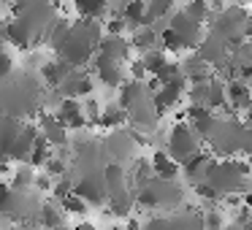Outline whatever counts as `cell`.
Segmentation results:
<instances>
[{
	"mask_svg": "<svg viewBox=\"0 0 252 230\" xmlns=\"http://www.w3.org/2000/svg\"><path fill=\"white\" fill-rule=\"evenodd\" d=\"M98 41H100V25L95 19H79V22L65 28V33L55 44V52L68 65L79 68L93 57V52L98 49Z\"/></svg>",
	"mask_w": 252,
	"mask_h": 230,
	"instance_id": "obj_1",
	"label": "cell"
},
{
	"mask_svg": "<svg viewBox=\"0 0 252 230\" xmlns=\"http://www.w3.org/2000/svg\"><path fill=\"white\" fill-rule=\"evenodd\" d=\"M203 141L212 146V154H220V157L252 154V127H247L239 119H214Z\"/></svg>",
	"mask_w": 252,
	"mask_h": 230,
	"instance_id": "obj_2",
	"label": "cell"
},
{
	"mask_svg": "<svg viewBox=\"0 0 252 230\" xmlns=\"http://www.w3.org/2000/svg\"><path fill=\"white\" fill-rule=\"evenodd\" d=\"M247 176H250V165H244L241 160H214L212 168L206 173V184L217 192V198L236 195V192H247Z\"/></svg>",
	"mask_w": 252,
	"mask_h": 230,
	"instance_id": "obj_3",
	"label": "cell"
},
{
	"mask_svg": "<svg viewBox=\"0 0 252 230\" xmlns=\"http://www.w3.org/2000/svg\"><path fill=\"white\" fill-rule=\"evenodd\" d=\"M133 198L141 206H149V208H179L185 192H182V187L174 179L149 176L138 190H133Z\"/></svg>",
	"mask_w": 252,
	"mask_h": 230,
	"instance_id": "obj_4",
	"label": "cell"
},
{
	"mask_svg": "<svg viewBox=\"0 0 252 230\" xmlns=\"http://www.w3.org/2000/svg\"><path fill=\"white\" fill-rule=\"evenodd\" d=\"M14 14L41 38L55 22V3L52 0H14Z\"/></svg>",
	"mask_w": 252,
	"mask_h": 230,
	"instance_id": "obj_5",
	"label": "cell"
},
{
	"mask_svg": "<svg viewBox=\"0 0 252 230\" xmlns=\"http://www.w3.org/2000/svg\"><path fill=\"white\" fill-rule=\"evenodd\" d=\"M198 149H201V138H198V133L192 130L187 122H176L174 127H171L168 133V157L174 160V163H185L190 154H195Z\"/></svg>",
	"mask_w": 252,
	"mask_h": 230,
	"instance_id": "obj_6",
	"label": "cell"
},
{
	"mask_svg": "<svg viewBox=\"0 0 252 230\" xmlns=\"http://www.w3.org/2000/svg\"><path fill=\"white\" fill-rule=\"evenodd\" d=\"M141 230H206L203 228V214L198 211H182L168 217H152Z\"/></svg>",
	"mask_w": 252,
	"mask_h": 230,
	"instance_id": "obj_7",
	"label": "cell"
},
{
	"mask_svg": "<svg viewBox=\"0 0 252 230\" xmlns=\"http://www.w3.org/2000/svg\"><path fill=\"white\" fill-rule=\"evenodd\" d=\"M244 22H247V14L241 8H228V11H220L214 17V33L220 38H225L228 44H236L241 41L244 35Z\"/></svg>",
	"mask_w": 252,
	"mask_h": 230,
	"instance_id": "obj_8",
	"label": "cell"
},
{
	"mask_svg": "<svg viewBox=\"0 0 252 230\" xmlns=\"http://www.w3.org/2000/svg\"><path fill=\"white\" fill-rule=\"evenodd\" d=\"M73 195H79L84 203H106V187H103V171H87L79 181H73Z\"/></svg>",
	"mask_w": 252,
	"mask_h": 230,
	"instance_id": "obj_9",
	"label": "cell"
},
{
	"mask_svg": "<svg viewBox=\"0 0 252 230\" xmlns=\"http://www.w3.org/2000/svg\"><path fill=\"white\" fill-rule=\"evenodd\" d=\"M103 187H106V201H120V198H133L127 173L120 163H109L103 168Z\"/></svg>",
	"mask_w": 252,
	"mask_h": 230,
	"instance_id": "obj_10",
	"label": "cell"
},
{
	"mask_svg": "<svg viewBox=\"0 0 252 230\" xmlns=\"http://www.w3.org/2000/svg\"><path fill=\"white\" fill-rule=\"evenodd\" d=\"M168 30L176 35V38H179L182 49H195L198 41H201V25L192 22L185 11H179V14H174V17H171Z\"/></svg>",
	"mask_w": 252,
	"mask_h": 230,
	"instance_id": "obj_11",
	"label": "cell"
},
{
	"mask_svg": "<svg viewBox=\"0 0 252 230\" xmlns=\"http://www.w3.org/2000/svg\"><path fill=\"white\" fill-rule=\"evenodd\" d=\"M195 57L203 62V65H222L225 57H228V41L220 38L217 33L206 35V38L198 41V46H195Z\"/></svg>",
	"mask_w": 252,
	"mask_h": 230,
	"instance_id": "obj_12",
	"label": "cell"
},
{
	"mask_svg": "<svg viewBox=\"0 0 252 230\" xmlns=\"http://www.w3.org/2000/svg\"><path fill=\"white\" fill-rule=\"evenodd\" d=\"M185 87H187V79H185V76L174 79V82H168V84H160V87L152 92L155 114L160 116V114H165L168 109H174V106L179 103V95L185 92Z\"/></svg>",
	"mask_w": 252,
	"mask_h": 230,
	"instance_id": "obj_13",
	"label": "cell"
},
{
	"mask_svg": "<svg viewBox=\"0 0 252 230\" xmlns=\"http://www.w3.org/2000/svg\"><path fill=\"white\" fill-rule=\"evenodd\" d=\"M55 89H57V95H63V98L90 95V92H93V79H90L87 73H82L79 68H71V71L60 79V84H57Z\"/></svg>",
	"mask_w": 252,
	"mask_h": 230,
	"instance_id": "obj_14",
	"label": "cell"
},
{
	"mask_svg": "<svg viewBox=\"0 0 252 230\" xmlns=\"http://www.w3.org/2000/svg\"><path fill=\"white\" fill-rule=\"evenodd\" d=\"M100 149H103V154L111 157V163H122V160H127L133 154V136L130 133H122L120 127H117V130L103 141Z\"/></svg>",
	"mask_w": 252,
	"mask_h": 230,
	"instance_id": "obj_15",
	"label": "cell"
},
{
	"mask_svg": "<svg viewBox=\"0 0 252 230\" xmlns=\"http://www.w3.org/2000/svg\"><path fill=\"white\" fill-rule=\"evenodd\" d=\"M95 52H98L100 60H109V62L122 65V60L130 55V44H127L122 35H103V38L98 41V49Z\"/></svg>",
	"mask_w": 252,
	"mask_h": 230,
	"instance_id": "obj_16",
	"label": "cell"
},
{
	"mask_svg": "<svg viewBox=\"0 0 252 230\" xmlns=\"http://www.w3.org/2000/svg\"><path fill=\"white\" fill-rule=\"evenodd\" d=\"M57 122H60L65 130H84L87 119H84L82 103L76 98H63L60 109H57Z\"/></svg>",
	"mask_w": 252,
	"mask_h": 230,
	"instance_id": "obj_17",
	"label": "cell"
},
{
	"mask_svg": "<svg viewBox=\"0 0 252 230\" xmlns=\"http://www.w3.org/2000/svg\"><path fill=\"white\" fill-rule=\"evenodd\" d=\"M35 138H38V127H35V125H22L19 136L14 138L11 149H8V163H11V160H17V163H28L30 152H33Z\"/></svg>",
	"mask_w": 252,
	"mask_h": 230,
	"instance_id": "obj_18",
	"label": "cell"
},
{
	"mask_svg": "<svg viewBox=\"0 0 252 230\" xmlns=\"http://www.w3.org/2000/svg\"><path fill=\"white\" fill-rule=\"evenodd\" d=\"M212 163H214L212 154L198 149V152L190 154V157H187L179 168L185 171V176L192 181V184H198V181H206V173H209V168H212Z\"/></svg>",
	"mask_w": 252,
	"mask_h": 230,
	"instance_id": "obj_19",
	"label": "cell"
},
{
	"mask_svg": "<svg viewBox=\"0 0 252 230\" xmlns=\"http://www.w3.org/2000/svg\"><path fill=\"white\" fill-rule=\"evenodd\" d=\"M3 38H8L14 46H17V49H30V46L38 41V35H35L33 30H30L28 25L22 22V19L14 17L11 22L6 25V30H3Z\"/></svg>",
	"mask_w": 252,
	"mask_h": 230,
	"instance_id": "obj_20",
	"label": "cell"
},
{
	"mask_svg": "<svg viewBox=\"0 0 252 230\" xmlns=\"http://www.w3.org/2000/svg\"><path fill=\"white\" fill-rule=\"evenodd\" d=\"M38 133L49 141V146H65L68 144V130L57 122V116H52V114L38 116Z\"/></svg>",
	"mask_w": 252,
	"mask_h": 230,
	"instance_id": "obj_21",
	"label": "cell"
},
{
	"mask_svg": "<svg viewBox=\"0 0 252 230\" xmlns=\"http://www.w3.org/2000/svg\"><path fill=\"white\" fill-rule=\"evenodd\" d=\"M225 103H230L236 111H247L252 106V87L244 82H230L225 87Z\"/></svg>",
	"mask_w": 252,
	"mask_h": 230,
	"instance_id": "obj_22",
	"label": "cell"
},
{
	"mask_svg": "<svg viewBox=\"0 0 252 230\" xmlns=\"http://www.w3.org/2000/svg\"><path fill=\"white\" fill-rule=\"evenodd\" d=\"M214 119H217V116H214L209 109H203V106H190V111H187V125L198 133V138H201V141L209 136Z\"/></svg>",
	"mask_w": 252,
	"mask_h": 230,
	"instance_id": "obj_23",
	"label": "cell"
},
{
	"mask_svg": "<svg viewBox=\"0 0 252 230\" xmlns=\"http://www.w3.org/2000/svg\"><path fill=\"white\" fill-rule=\"evenodd\" d=\"M41 222V230H65V211H63L60 206H55V203H41L38 208V217H35Z\"/></svg>",
	"mask_w": 252,
	"mask_h": 230,
	"instance_id": "obj_24",
	"label": "cell"
},
{
	"mask_svg": "<svg viewBox=\"0 0 252 230\" xmlns=\"http://www.w3.org/2000/svg\"><path fill=\"white\" fill-rule=\"evenodd\" d=\"M19 130H22V122L14 119V116H0V157L8 160V149H11L14 138L19 136Z\"/></svg>",
	"mask_w": 252,
	"mask_h": 230,
	"instance_id": "obj_25",
	"label": "cell"
},
{
	"mask_svg": "<svg viewBox=\"0 0 252 230\" xmlns=\"http://www.w3.org/2000/svg\"><path fill=\"white\" fill-rule=\"evenodd\" d=\"M144 14H147V3H144V0H127L122 14H120V19L125 22L127 30H138L144 25Z\"/></svg>",
	"mask_w": 252,
	"mask_h": 230,
	"instance_id": "obj_26",
	"label": "cell"
},
{
	"mask_svg": "<svg viewBox=\"0 0 252 230\" xmlns=\"http://www.w3.org/2000/svg\"><path fill=\"white\" fill-rule=\"evenodd\" d=\"M95 71H98V79L106 84V87H120L122 84V65H117V62L95 57Z\"/></svg>",
	"mask_w": 252,
	"mask_h": 230,
	"instance_id": "obj_27",
	"label": "cell"
},
{
	"mask_svg": "<svg viewBox=\"0 0 252 230\" xmlns=\"http://www.w3.org/2000/svg\"><path fill=\"white\" fill-rule=\"evenodd\" d=\"M149 168H152V176H160V179H176L179 176V163H174L165 152H155Z\"/></svg>",
	"mask_w": 252,
	"mask_h": 230,
	"instance_id": "obj_28",
	"label": "cell"
},
{
	"mask_svg": "<svg viewBox=\"0 0 252 230\" xmlns=\"http://www.w3.org/2000/svg\"><path fill=\"white\" fill-rule=\"evenodd\" d=\"M71 68L73 65H68L65 60H60V57H57V60H49V62H44V65H41V79H44L46 84H52V87H57V84H60V79L65 76Z\"/></svg>",
	"mask_w": 252,
	"mask_h": 230,
	"instance_id": "obj_29",
	"label": "cell"
},
{
	"mask_svg": "<svg viewBox=\"0 0 252 230\" xmlns=\"http://www.w3.org/2000/svg\"><path fill=\"white\" fill-rule=\"evenodd\" d=\"M95 125H103V127H111V130H117V127L125 125V111L120 109V106H106V109H100L98 114V122Z\"/></svg>",
	"mask_w": 252,
	"mask_h": 230,
	"instance_id": "obj_30",
	"label": "cell"
},
{
	"mask_svg": "<svg viewBox=\"0 0 252 230\" xmlns=\"http://www.w3.org/2000/svg\"><path fill=\"white\" fill-rule=\"evenodd\" d=\"M130 49H138V52H149V49H155V44H158V33H155L152 28H138L136 30V35H133L130 41Z\"/></svg>",
	"mask_w": 252,
	"mask_h": 230,
	"instance_id": "obj_31",
	"label": "cell"
},
{
	"mask_svg": "<svg viewBox=\"0 0 252 230\" xmlns=\"http://www.w3.org/2000/svg\"><path fill=\"white\" fill-rule=\"evenodd\" d=\"M222 106H225V87H222V82L209 79V92H206V103H203V109L214 111V109H222Z\"/></svg>",
	"mask_w": 252,
	"mask_h": 230,
	"instance_id": "obj_32",
	"label": "cell"
},
{
	"mask_svg": "<svg viewBox=\"0 0 252 230\" xmlns=\"http://www.w3.org/2000/svg\"><path fill=\"white\" fill-rule=\"evenodd\" d=\"M109 8V0H76V11L82 19H95Z\"/></svg>",
	"mask_w": 252,
	"mask_h": 230,
	"instance_id": "obj_33",
	"label": "cell"
},
{
	"mask_svg": "<svg viewBox=\"0 0 252 230\" xmlns=\"http://www.w3.org/2000/svg\"><path fill=\"white\" fill-rule=\"evenodd\" d=\"M168 62V57H165V52L163 49H149V52H144V57H141V65H144V71L147 73H158L160 68Z\"/></svg>",
	"mask_w": 252,
	"mask_h": 230,
	"instance_id": "obj_34",
	"label": "cell"
},
{
	"mask_svg": "<svg viewBox=\"0 0 252 230\" xmlns=\"http://www.w3.org/2000/svg\"><path fill=\"white\" fill-rule=\"evenodd\" d=\"M49 157H52L49 154V141L38 133V138H35V144H33V152H30V157H28V165H44Z\"/></svg>",
	"mask_w": 252,
	"mask_h": 230,
	"instance_id": "obj_35",
	"label": "cell"
},
{
	"mask_svg": "<svg viewBox=\"0 0 252 230\" xmlns=\"http://www.w3.org/2000/svg\"><path fill=\"white\" fill-rule=\"evenodd\" d=\"M33 181H35V171H33V165L22 163V165L17 168V173H14L11 187H14V190H28V187H33Z\"/></svg>",
	"mask_w": 252,
	"mask_h": 230,
	"instance_id": "obj_36",
	"label": "cell"
},
{
	"mask_svg": "<svg viewBox=\"0 0 252 230\" xmlns=\"http://www.w3.org/2000/svg\"><path fill=\"white\" fill-rule=\"evenodd\" d=\"M185 14L192 19V22L203 25L212 11H209V3H206V0H190V3H187V8H185Z\"/></svg>",
	"mask_w": 252,
	"mask_h": 230,
	"instance_id": "obj_37",
	"label": "cell"
},
{
	"mask_svg": "<svg viewBox=\"0 0 252 230\" xmlns=\"http://www.w3.org/2000/svg\"><path fill=\"white\" fill-rule=\"evenodd\" d=\"M60 208H63L65 214H76V217H82V214L87 211V203H84L79 195H73V192H71V195H65V198L60 201Z\"/></svg>",
	"mask_w": 252,
	"mask_h": 230,
	"instance_id": "obj_38",
	"label": "cell"
},
{
	"mask_svg": "<svg viewBox=\"0 0 252 230\" xmlns=\"http://www.w3.org/2000/svg\"><path fill=\"white\" fill-rule=\"evenodd\" d=\"M179 76H182V68L174 65V62H165V65L155 73V82H158V84H168V82H174V79H179Z\"/></svg>",
	"mask_w": 252,
	"mask_h": 230,
	"instance_id": "obj_39",
	"label": "cell"
},
{
	"mask_svg": "<svg viewBox=\"0 0 252 230\" xmlns=\"http://www.w3.org/2000/svg\"><path fill=\"white\" fill-rule=\"evenodd\" d=\"M44 173L49 176V179H52V176H65V173H68L65 160H60V157H49V160L44 163Z\"/></svg>",
	"mask_w": 252,
	"mask_h": 230,
	"instance_id": "obj_40",
	"label": "cell"
},
{
	"mask_svg": "<svg viewBox=\"0 0 252 230\" xmlns=\"http://www.w3.org/2000/svg\"><path fill=\"white\" fill-rule=\"evenodd\" d=\"M160 41H163V46H165V52H182V44H179V38H176L174 33H171L168 28L160 33Z\"/></svg>",
	"mask_w": 252,
	"mask_h": 230,
	"instance_id": "obj_41",
	"label": "cell"
},
{
	"mask_svg": "<svg viewBox=\"0 0 252 230\" xmlns=\"http://www.w3.org/2000/svg\"><path fill=\"white\" fill-rule=\"evenodd\" d=\"M71 192H73V181L68 179V173H65V176H63V179L55 184V195L63 201V198H65V195H71Z\"/></svg>",
	"mask_w": 252,
	"mask_h": 230,
	"instance_id": "obj_42",
	"label": "cell"
},
{
	"mask_svg": "<svg viewBox=\"0 0 252 230\" xmlns=\"http://www.w3.org/2000/svg\"><path fill=\"white\" fill-rule=\"evenodd\" d=\"M195 195H198V198H206V201H212V203H217V201H220L217 192H214L212 187L206 184V181H198V184H195Z\"/></svg>",
	"mask_w": 252,
	"mask_h": 230,
	"instance_id": "obj_43",
	"label": "cell"
},
{
	"mask_svg": "<svg viewBox=\"0 0 252 230\" xmlns=\"http://www.w3.org/2000/svg\"><path fill=\"white\" fill-rule=\"evenodd\" d=\"M8 73H11V57H8V55H6V49L0 46V82H3V79H6Z\"/></svg>",
	"mask_w": 252,
	"mask_h": 230,
	"instance_id": "obj_44",
	"label": "cell"
},
{
	"mask_svg": "<svg viewBox=\"0 0 252 230\" xmlns=\"http://www.w3.org/2000/svg\"><path fill=\"white\" fill-rule=\"evenodd\" d=\"M130 73H133V79H136V82H144V76H147V71H144L141 60H138V62H133V65H130Z\"/></svg>",
	"mask_w": 252,
	"mask_h": 230,
	"instance_id": "obj_45",
	"label": "cell"
},
{
	"mask_svg": "<svg viewBox=\"0 0 252 230\" xmlns=\"http://www.w3.org/2000/svg\"><path fill=\"white\" fill-rule=\"evenodd\" d=\"M122 30H125V22H122V19H111L109 22V35H120Z\"/></svg>",
	"mask_w": 252,
	"mask_h": 230,
	"instance_id": "obj_46",
	"label": "cell"
},
{
	"mask_svg": "<svg viewBox=\"0 0 252 230\" xmlns=\"http://www.w3.org/2000/svg\"><path fill=\"white\" fill-rule=\"evenodd\" d=\"M33 187H38V190H49V187H52V179H49V176H38V173H35Z\"/></svg>",
	"mask_w": 252,
	"mask_h": 230,
	"instance_id": "obj_47",
	"label": "cell"
},
{
	"mask_svg": "<svg viewBox=\"0 0 252 230\" xmlns=\"http://www.w3.org/2000/svg\"><path fill=\"white\" fill-rule=\"evenodd\" d=\"M73 230H98V228H95L93 222H82V225H76Z\"/></svg>",
	"mask_w": 252,
	"mask_h": 230,
	"instance_id": "obj_48",
	"label": "cell"
},
{
	"mask_svg": "<svg viewBox=\"0 0 252 230\" xmlns=\"http://www.w3.org/2000/svg\"><path fill=\"white\" fill-rule=\"evenodd\" d=\"M127 230H141V222H136V219H130V222H127Z\"/></svg>",
	"mask_w": 252,
	"mask_h": 230,
	"instance_id": "obj_49",
	"label": "cell"
},
{
	"mask_svg": "<svg viewBox=\"0 0 252 230\" xmlns=\"http://www.w3.org/2000/svg\"><path fill=\"white\" fill-rule=\"evenodd\" d=\"M17 230H41V228H35V225H19Z\"/></svg>",
	"mask_w": 252,
	"mask_h": 230,
	"instance_id": "obj_50",
	"label": "cell"
},
{
	"mask_svg": "<svg viewBox=\"0 0 252 230\" xmlns=\"http://www.w3.org/2000/svg\"><path fill=\"white\" fill-rule=\"evenodd\" d=\"M239 230H252V217H250V219H247V222H244V225H241V228H239Z\"/></svg>",
	"mask_w": 252,
	"mask_h": 230,
	"instance_id": "obj_51",
	"label": "cell"
},
{
	"mask_svg": "<svg viewBox=\"0 0 252 230\" xmlns=\"http://www.w3.org/2000/svg\"><path fill=\"white\" fill-rule=\"evenodd\" d=\"M0 6H14V0H0Z\"/></svg>",
	"mask_w": 252,
	"mask_h": 230,
	"instance_id": "obj_52",
	"label": "cell"
},
{
	"mask_svg": "<svg viewBox=\"0 0 252 230\" xmlns=\"http://www.w3.org/2000/svg\"><path fill=\"white\" fill-rule=\"evenodd\" d=\"M220 230H239V228H236V225H230V228H220Z\"/></svg>",
	"mask_w": 252,
	"mask_h": 230,
	"instance_id": "obj_53",
	"label": "cell"
},
{
	"mask_svg": "<svg viewBox=\"0 0 252 230\" xmlns=\"http://www.w3.org/2000/svg\"><path fill=\"white\" fill-rule=\"evenodd\" d=\"M247 111H250V122H252V106H250V109H247Z\"/></svg>",
	"mask_w": 252,
	"mask_h": 230,
	"instance_id": "obj_54",
	"label": "cell"
},
{
	"mask_svg": "<svg viewBox=\"0 0 252 230\" xmlns=\"http://www.w3.org/2000/svg\"><path fill=\"white\" fill-rule=\"evenodd\" d=\"M236 3H247V0H236Z\"/></svg>",
	"mask_w": 252,
	"mask_h": 230,
	"instance_id": "obj_55",
	"label": "cell"
},
{
	"mask_svg": "<svg viewBox=\"0 0 252 230\" xmlns=\"http://www.w3.org/2000/svg\"><path fill=\"white\" fill-rule=\"evenodd\" d=\"M179 3H190V0H179Z\"/></svg>",
	"mask_w": 252,
	"mask_h": 230,
	"instance_id": "obj_56",
	"label": "cell"
}]
</instances>
